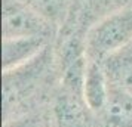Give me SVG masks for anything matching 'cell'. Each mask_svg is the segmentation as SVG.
I'll list each match as a JSON object with an SVG mask.
<instances>
[{
  "label": "cell",
  "instance_id": "8992f818",
  "mask_svg": "<svg viewBox=\"0 0 132 127\" xmlns=\"http://www.w3.org/2000/svg\"><path fill=\"white\" fill-rule=\"evenodd\" d=\"M108 99L102 111L104 127H132V96L108 83Z\"/></svg>",
  "mask_w": 132,
  "mask_h": 127
},
{
  "label": "cell",
  "instance_id": "277c9868",
  "mask_svg": "<svg viewBox=\"0 0 132 127\" xmlns=\"http://www.w3.org/2000/svg\"><path fill=\"white\" fill-rule=\"evenodd\" d=\"M108 79L102 62L88 59L82 96L92 112H102L108 99Z\"/></svg>",
  "mask_w": 132,
  "mask_h": 127
},
{
  "label": "cell",
  "instance_id": "6da1fadb",
  "mask_svg": "<svg viewBox=\"0 0 132 127\" xmlns=\"http://www.w3.org/2000/svg\"><path fill=\"white\" fill-rule=\"evenodd\" d=\"M132 44V3L101 19L89 30L85 50L89 61H102Z\"/></svg>",
  "mask_w": 132,
  "mask_h": 127
},
{
  "label": "cell",
  "instance_id": "ba28073f",
  "mask_svg": "<svg viewBox=\"0 0 132 127\" xmlns=\"http://www.w3.org/2000/svg\"><path fill=\"white\" fill-rule=\"evenodd\" d=\"M24 3L36 11L46 22H58L67 7V0H25Z\"/></svg>",
  "mask_w": 132,
  "mask_h": 127
},
{
  "label": "cell",
  "instance_id": "5b68a950",
  "mask_svg": "<svg viewBox=\"0 0 132 127\" xmlns=\"http://www.w3.org/2000/svg\"><path fill=\"white\" fill-rule=\"evenodd\" d=\"M108 83L132 96V44L102 61Z\"/></svg>",
  "mask_w": 132,
  "mask_h": 127
},
{
  "label": "cell",
  "instance_id": "52a82bcc",
  "mask_svg": "<svg viewBox=\"0 0 132 127\" xmlns=\"http://www.w3.org/2000/svg\"><path fill=\"white\" fill-rule=\"evenodd\" d=\"M71 93L61 95L55 102V118L60 127H82V109Z\"/></svg>",
  "mask_w": 132,
  "mask_h": 127
},
{
  "label": "cell",
  "instance_id": "3957f363",
  "mask_svg": "<svg viewBox=\"0 0 132 127\" xmlns=\"http://www.w3.org/2000/svg\"><path fill=\"white\" fill-rule=\"evenodd\" d=\"M46 37H18L2 40V70L11 73L34 61L43 52Z\"/></svg>",
  "mask_w": 132,
  "mask_h": 127
},
{
  "label": "cell",
  "instance_id": "7a4b0ae2",
  "mask_svg": "<svg viewBox=\"0 0 132 127\" xmlns=\"http://www.w3.org/2000/svg\"><path fill=\"white\" fill-rule=\"evenodd\" d=\"M48 24L27 3L18 0H5L2 7V34L3 38L18 37H46Z\"/></svg>",
  "mask_w": 132,
  "mask_h": 127
}]
</instances>
